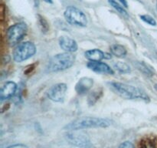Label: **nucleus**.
Instances as JSON below:
<instances>
[{
  "label": "nucleus",
  "mask_w": 157,
  "mask_h": 148,
  "mask_svg": "<svg viewBox=\"0 0 157 148\" xmlns=\"http://www.w3.org/2000/svg\"><path fill=\"white\" fill-rule=\"evenodd\" d=\"M155 89H156V90L157 91V84L155 85Z\"/></svg>",
  "instance_id": "nucleus-27"
},
{
  "label": "nucleus",
  "mask_w": 157,
  "mask_h": 148,
  "mask_svg": "<svg viewBox=\"0 0 157 148\" xmlns=\"http://www.w3.org/2000/svg\"><path fill=\"white\" fill-rule=\"evenodd\" d=\"M103 90L101 88L91 91L89 93L88 97H87V103H88V104L90 105V106H93L94 104H95L99 100V99L101 98Z\"/></svg>",
  "instance_id": "nucleus-15"
},
{
  "label": "nucleus",
  "mask_w": 157,
  "mask_h": 148,
  "mask_svg": "<svg viewBox=\"0 0 157 148\" xmlns=\"http://www.w3.org/2000/svg\"><path fill=\"white\" fill-rule=\"evenodd\" d=\"M113 68L121 73H129L131 71L130 66L127 63H124V62H117V63H115L113 64Z\"/></svg>",
  "instance_id": "nucleus-16"
},
{
  "label": "nucleus",
  "mask_w": 157,
  "mask_h": 148,
  "mask_svg": "<svg viewBox=\"0 0 157 148\" xmlns=\"http://www.w3.org/2000/svg\"><path fill=\"white\" fill-rule=\"evenodd\" d=\"M94 85L93 79L89 77L81 78L75 86V90L79 95H84L90 91Z\"/></svg>",
  "instance_id": "nucleus-11"
},
{
  "label": "nucleus",
  "mask_w": 157,
  "mask_h": 148,
  "mask_svg": "<svg viewBox=\"0 0 157 148\" xmlns=\"http://www.w3.org/2000/svg\"><path fill=\"white\" fill-rule=\"evenodd\" d=\"M87 66L90 70L98 73L110 74V75L114 73L113 69L109 65L101 61H90L87 63Z\"/></svg>",
  "instance_id": "nucleus-9"
},
{
  "label": "nucleus",
  "mask_w": 157,
  "mask_h": 148,
  "mask_svg": "<svg viewBox=\"0 0 157 148\" xmlns=\"http://www.w3.org/2000/svg\"><path fill=\"white\" fill-rule=\"evenodd\" d=\"M110 52L114 56L118 58H124L127 56V49L121 44H113L110 46Z\"/></svg>",
  "instance_id": "nucleus-14"
},
{
  "label": "nucleus",
  "mask_w": 157,
  "mask_h": 148,
  "mask_svg": "<svg viewBox=\"0 0 157 148\" xmlns=\"http://www.w3.org/2000/svg\"><path fill=\"white\" fill-rule=\"evenodd\" d=\"M34 69H35L34 66H29V67H28L27 69H26V70L25 71V74L30 73V72H32V71Z\"/></svg>",
  "instance_id": "nucleus-24"
},
{
  "label": "nucleus",
  "mask_w": 157,
  "mask_h": 148,
  "mask_svg": "<svg viewBox=\"0 0 157 148\" xmlns=\"http://www.w3.org/2000/svg\"><path fill=\"white\" fill-rule=\"evenodd\" d=\"M111 120L106 118L94 117H83L76 119L66 125L67 130H81L92 128H106L111 125Z\"/></svg>",
  "instance_id": "nucleus-1"
},
{
  "label": "nucleus",
  "mask_w": 157,
  "mask_h": 148,
  "mask_svg": "<svg viewBox=\"0 0 157 148\" xmlns=\"http://www.w3.org/2000/svg\"><path fill=\"white\" fill-rule=\"evenodd\" d=\"M140 18L144 22V23H147V24L150 25V26H156L157 24L155 18L150 15H141Z\"/></svg>",
  "instance_id": "nucleus-19"
},
{
  "label": "nucleus",
  "mask_w": 157,
  "mask_h": 148,
  "mask_svg": "<svg viewBox=\"0 0 157 148\" xmlns=\"http://www.w3.org/2000/svg\"><path fill=\"white\" fill-rule=\"evenodd\" d=\"M17 89V85L15 82L9 81L3 85L0 90V99L1 100H8L15 95Z\"/></svg>",
  "instance_id": "nucleus-12"
},
{
  "label": "nucleus",
  "mask_w": 157,
  "mask_h": 148,
  "mask_svg": "<svg viewBox=\"0 0 157 148\" xmlns=\"http://www.w3.org/2000/svg\"><path fill=\"white\" fill-rule=\"evenodd\" d=\"M110 85L113 90L124 99L139 100L145 102H148L150 100L149 96L143 89L136 86L126 84V83H118V82H113L110 83Z\"/></svg>",
  "instance_id": "nucleus-2"
},
{
  "label": "nucleus",
  "mask_w": 157,
  "mask_h": 148,
  "mask_svg": "<svg viewBox=\"0 0 157 148\" xmlns=\"http://www.w3.org/2000/svg\"><path fill=\"white\" fill-rule=\"evenodd\" d=\"M118 148H134V145L130 141H124L118 146Z\"/></svg>",
  "instance_id": "nucleus-21"
},
{
  "label": "nucleus",
  "mask_w": 157,
  "mask_h": 148,
  "mask_svg": "<svg viewBox=\"0 0 157 148\" xmlns=\"http://www.w3.org/2000/svg\"><path fill=\"white\" fill-rule=\"evenodd\" d=\"M36 52V46L32 42H24L15 48L12 53L13 60L17 63L27 60L33 56Z\"/></svg>",
  "instance_id": "nucleus-5"
},
{
  "label": "nucleus",
  "mask_w": 157,
  "mask_h": 148,
  "mask_svg": "<svg viewBox=\"0 0 157 148\" xmlns=\"http://www.w3.org/2000/svg\"><path fill=\"white\" fill-rule=\"evenodd\" d=\"M84 56L89 61H101L103 60H107V59L111 58V56L110 54L106 53L98 49H89V50L86 51Z\"/></svg>",
  "instance_id": "nucleus-13"
},
{
  "label": "nucleus",
  "mask_w": 157,
  "mask_h": 148,
  "mask_svg": "<svg viewBox=\"0 0 157 148\" xmlns=\"http://www.w3.org/2000/svg\"><path fill=\"white\" fill-rule=\"evenodd\" d=\"M27 25L25 23H18L10 26L6 32V38L10 46H15L23 39L27 32Z\"/></svg>",
  "instance_id": "nucleus-6"
},
{
  "label": "nucleus",
  "mask_w": 157,
  "mask_h": 148,
  "mask_svg": "<svg viewBox=\"0 0 157 148\" xmlns=\"http://www.w3.org/2000/svg\"><path fill=\"white\" fill-rule=\"evenodd\" d=\"M76 56L72 52H64L54 56L48 63L47 69L50 72L64 71L71 67L75 63Z\"/></svg>",
  "instance_id": "nucleus-3"
},
{
  "label": "nucleus",
  "mask_w": 157,
  "mask_h": 148,
  "mask_svg": "<svg viewBox=\"0 0 157 148\" xmlns=\"http://www.w3.org/2000/svg\"><path fill=\"white\" fill-rule=\"evenodd\" d=\"M138 67H139V69H140L141 71H143V72H144V73H146V75H152V72L151 71H150V69H148V68H147V65L144 64V63H139V66H138Z\"/></svg>",
  "instance_id": "nucleus-20"
},
{
  "label": "nucleus",
  "mask_w": 157,
  "mask_h": 148,
  "mask_svg": "<svg viewBox=\"0 0 157 148\" xmlns=\"http://www.w3.org/2000/svg\"><path fill=\"white\" fill-rule=\"evenodd\" d=\"M71 144L80 148H94L88 136L79 130H70L66 135Z\"/></svg>",
  "instance_id": "nucleus-7"
},
{
  "label": "nucleus",
  "mask_w": 157,
  "mask_h": 148,
  "mask_svg": "<svg viewBox=\"0 0 157 148\" xmlns=\"http://www.w3.org/2000/svg\"><path fill=\"white\" fill-rule=\"evenodd\" d=\"M108 2L110 4V6H111L115 10L117 11L119 13H121V15H125V16H127V15H128L127 10L125 9V7H124L121 3L118 2L117 0H108Z\"/></svg>",
  "instance_id": "nucleus-17"
},
{
  "label": "nucleus",
  "mask_w": 157,
  "mask_h": 148,
  "mask_svg": "<svg viewBox=\"0 0 157 148\" xmlns=\"http://www.w3.org/2000/svg\"><path fill=\"white\" fill-rule=\"evenodd\" d=\"M38 24H39V27L41 29V32L46 33L48 31V24L47 21L42 16H41V15H38Z\"/></svg>",
  "instance_id": "nucleus-18"
},
{
  "label": "nucleus",
  "mask_w": 157,
  "mask_h": 148,
  "mask_svg": "<svg viewBox=\"0 0 157 148\" xmlns=\"http://www.w3.org/2000/svg\"><path fill=\"white\" fill-rule=\"evenodd\" d=\"M48 3H52V0H44Z\"/></svg>",
  "instance_id": "nucleus-26"
},
{
  "label": "nucleus",
  "mask_w": 157,
  "mask_h": 148,
  "mask_svg": "<svg viewBox=\"0 0 157 148\" xmlns=\"http://www.w3.org/2000/svg\"><path fill=\"white\" fill-rule=\"evenodd\" d=\"M120 2L123 5L125 8L127 7V0H119Z\"/></svg>",
  "instance_id": "nucleus-25"
},
{
  "label": "nucleus",
  "mask_w": 157,
  "mask_h": 148,
  "mask_svg": "<svg viewBox=\"0 0 157 148\" xmlns=\"http://www.w3.org/2000/svg\"><path fill=\"white\" fill-rule=\"evenodd\" d=\"M140 148H154V147H153V145L150 142H146V143H144V144L142 145V146H141Z\"/></svg>",
  "instance_id": "nucleus-23"
},
{
  "label": "nucleus",
  "mask_w": 157,
  "mask_h": 148,
  "mask_svg": "<svg viewBox=\"0 0 157 148\" xmlns=\"http://www.w3.org/2000/svg\"><path fill=\"white\" fill-rule=\"evenodd\" d=\"M64 16L66 21L72 26L85 27L87 25V18L84 12L75 6L67 7L64 11Z\"/></svg>",
  "instance_id": "nucleus-4"
},
{
  "label": "nucleus",
  "mask_w": 157,
  "mask_h": 148,
  "mask_svg": "<svg viewBox=\"0 0 157 148\" xmlns=\"http://www.w3.org/2000/svg\"><path fill=\"white\" fill-rule=\"evenodd\" d=\"M67 86L65 83H60L54 85L48 91V97L52 101L61 103L64 100L67 93Z\"/></svg>",
  "instance_id": "nucleus-8"
},
{
  "label": "nucleus",
  "mask_w": 157,
  "mask_h": 148,
  "mask_svg": "<svg viewBox=\"0 0 157 148\" xmlns=\"http://www.w3.org/2000/svg\"><path fill=\"white\" fill-rule=\"evenodd\" d=\"M59 43L60 47L61 49L64 51V52H75L78 50V46L77 42L75 41L74 39L71 38L69 36H66V35H62L59 38L58 40Z\"/></svg>",
  "instance_id": "nucleus-10"
},
{
  "label": "nucleus",
  "mask_w": 157,
  "mask_h": 148,
  "mask_svg": "<svg viewBox=\"0 0 157 148\" xmlns=\"http://www.w3.org/2000/svg\"><path fill=\"white\" fill-rule=\"evenodd\" d=\"M6 148H28V146L26 145L22 144V143H16V144L10 145Z\"/></svg>",
  "instance_id": "nucleus-22"
}]
</instances>
